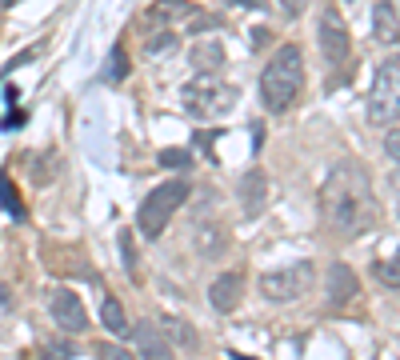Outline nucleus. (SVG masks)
Masks as SVG:
<instances>
[{
	"label": "nucleus",
	"instance_id": "f257e3e1",
	"mask_svg": "<svg viewBox=\"0 0 400 360\" xmlns=\"http://www.w3.org/2000/svg\"><path fill=\"white\" fill-rule=\"evenodd\" d=\"M316 208H320L325 228L344 240L364 237L380 216L377 189L356 160H336L329 168V176L320 180V192H316Z\"/></svg>",
	"mask_w": 400,
	"mask_h": 360
},
{
	"label": "nucleus",
	"instance_id": "f03ea898",
	"mask_svg": "<svg viewBox=\"0 0 400 360\" xmlns=\"http://www.w3.org/2000/svg\"><path fill=\"white\" fill-rule=\"evenodd\" d=\"M301 93H305V52L296 45H281L260 72V104L272 117H281L301 100Z\"/></svg>",
	"mask_w": 400,
	"mask_h": 360
},
{
	"label": "nucleus",
	"instance_id": "7ed1b4c3",
	"mask_svg": "<svg viewBox=\"0 0 400 360\" xmlns=\"http://www.w3.org/2000/svg\"><path fill=\"white\" fill-rule=\"evenodd\" d=\"M316 45H320V56L332 72V84L340 80H353V36H349V24L340 16L336 4H325L320 8V21H316Z\"/></svg>",
	"mask_w": 400,
	"mask_h": 360
},
{
	"label": "nucleus",
	"instance_id": "20e7f679",
	"mask_svg": "<svg viewBox=\"0 0 400 360\" xmlns=\"http://www.w3.org/2000/svg\"><path fill=\"white\" fill-rule=\"evenodd\" d=\"M192 196L189 180H165L161 189H152L137 208V232L144 240H161V232L168 228V220L176 216V208Z\"/></svg>",
	"mask_w": 400,
	"mask_h": 360
},
{
	"label": "nucleus",
	"instance_id": "39448f33",
	"mask_svg": "<svg viewBox=\"0 0 400 360\" xmlns=\"http://www.w3.org/2000/svg\"><path fill=\"white\" fill-rule=\"evenodd\" d=\"M240 93H236L233 84H220L216 76H200V80H192L180 88V104H185V112L196 120H216L224 117V112H233Z\"/></svg>",
	"mask_w": 400,
	"mask_h": 360
},
{
	"label": "nucleus",
	"instance_id": "423d86ee",
	"mask_svg": "<svg viewBox=\"0 0 400 360\" xmlns=\"http://www.w3.org/2000/svg\"><path fill=\"white\" fill-rule=\"evenodd\" d=\"M397 120H400V52L380 60L373 88H368V124L388 128Z\"/></svg>",
	"mask_w": 400,
	"mask_h": 360
},
{
	"label": "nucleus",
	"instance_id": "0eeeda50",
	"mask_svg": "<svg viewBox=\"0 0 400 360\" xmlns=\"http://www.w3.org/2000/svg\"><path fill=\"white\" fill-rule=\"evenodd\" d=\"M316 285V264L312 261H296V264H284V268H272L260 276V296L272 300V304H292L308 296Z\"/></svg>",
	"mask_w": 400,
	"mask_h": 360
},
{
	"label": "nucleus",
	"instance_id": "6e6552de",
	"mask_svg": "<svg viewBox=\"0 0 400 360\" xmlns=\"http://www.w3.org/2000/svg\"><path fill=\"white\" fill-rule=\"evenodd\" d=\"M144 24L148 28H185V32H209V28H220V21L204 12V8H196L192 0H156V4H148L144 8Z\"/></svg>",
	"mask_w": 400,
	"mask_h": 360
},
{
	"label": "nucleus",
	"instance_id": "1a4fd4ad",
	"mask_svg": "<svg viewBox=\"0 0 400 360\" xmlns=\"http://www.w3.org/2000/svg\"><path fill=\"white\" fill-rule=\"evenodd\" d=\"M236 200H240V216L244 220H257L268 208V172L264 168H244L240 180H236Z\"/></svg>",
	"mask_w": 400,
	"mask_h": 360
},
{
	"label": "nucleus",
	"instance_id": "9d476101",
	"mask_svg": "<svg viewBox=\"0 0 400 360\" xmlns=\"http://www.w3.org/2000/svg\"><path fill=\"white\" fill-rule=\"evenodd\" d=\"M228 240H233L228 237V224L220 216H200L192 224V248H196L200 261H220L228 252Z\"/></svg>",
	"mask_w": 400,
	"mask_h": 360
},
{
	"label": "nucleus",
	"instance_id": "9b49d317",
	"mask_svg": "<svg viewBox=\"0 0 400 360\" xmlns=\"http://www.w3.org/2000/svg\"><path fill=\"white\" fill-rule=\"evenodd\" d=\"M48 312H52V320L64 328V333L80 336L84 328H89V312H84V304H80V296L72 292V288H52V296H48Z\"/></svg>",
	"mask_w": 400,
	"mask_h": 360
},
{
	"label": "nucleus",
	"instance_id": "f8f14e48",
	"mask_svg": "<svg viewBox=\"0 0 400 360\" xmlns=\"http://www.w3.org/2000/svg\"><path fill=\"white\" fill-rule=\"evenodd\" d=\"M132 344H137V360H176V348L168 344L165 333L152 320L132 324Z\"/></svg>",
	"mask_w": 400,
	"mask_h": 360
},
{
	"label": "nucleus",
	"instance_id": "ddd939ff",
	"mask_svg": "<svg viewBox=\"0 0 400 360\" xmlns=\"http://www.w3.org/2000/svg\"><path fill=\"white\" fill-rule=\"evenodd\" d=\"M356 292H360V285H356V272L349 268V264H329V285H325V300H329V309H349L356 300Z\"/></svg>",
	"mask_w": 400,
	"mask_h": 360
},
{
	"label": "nucleus",
	"instance_id": "4468645a",
	"mask_svg": "<svg viewBox=\"0 0 400 360\" xmlns=\"http://www.w3.org/2000/svg\"><path fill=\"white\" fill-rule=\"evenodd\" d=\"M240 300H244V276H240V272H220L209 285V304L216 312L240 309Z\"/></svg>",
	"mask_w": 400,
	"mask_h": 360
},
{
	"label": "nucleus",
	"instance_id": "2eb2a0df",
	"mask_svg": "<svg viewBox=\"0 0 400 360\" xmlns=\"http://www.w3.org/2000/svg\"><path fill=\"white\" fill-rule=\"evenodd\" d=\"M189 64L200 76H216V72L224 69V45L220 40H196L189 52Z\"/></svg>",
	"mask_w": 400,
	"mask_h": 360
},
{
	"label": "nucleus",
	"instance_id": "dca6fc26",
	"mask_svg": "<svg viewBox=\"0 0 400 360\" xmlns=\"http://www.w3.org/2000/svg\"><path fill=\"white\" fill-rule=\"evenodd\" d=\"M161 333H165V340L172 344V348H196L200 344V336H196V328H192L189 320H180V316H161V324H156Z\"/></svg>",
	"mask_w": 400,
	"mask_h": 360
},
{
	"label": "nucleus",
	"instance_id": "f3484780",
	"mask_svg": "<svg viewBox=\"0 0 400 360\" xmlns=\"http://www.w3.org/2000/svg\"><path fill=\"white\" fill-rule=\"evenodd\" d=\"M373 24H377V40L380 45H400V24H397V12L388 0H380L373 8Z\"/></svg>",
	"mask_w": 400,
	"mask_h": 360
},
{
	"label": "nucleus",
	"instance_id": "a211bd4d",
	"mask_svg": "<svg viewBox=\"0 0 400 360\" xmlns=\"http://www.w3.org/2000/svg\"><path fill=\"white\" fill-rule=\"evenodd\" d=\"M176 45H180V36H176L172 28H144V56H148V60L168 56Z\"/></svg>",
	"mask_w": 400,
	"mask_h": 360
},
{
	"label": "nucleus",
	"instance_id": "6ab92c4d",
	"mask_svg": "<svg viewBox=\"0 0 400 360\" xmlns=\"http://www.w3.org/2000/svg\"><path fill=\"white\" fill-rule=\"evenodd\" d=\"M100 324L117 336L132 333V328H128V316H124V304H120L117 296H104V304H100Z\"/></svg>",
	"mask_w": 400,
	"mask_h": 360
},
{
	"label": "nucleus",
	"instance_id": "aec40b11",
	"mask_svg": "<svg viewBox=\"0 0 400 360\" xmlns=\"http://www.w3.org/2000/svg\"><path fill=\"white\" fill-rule=\"evenodd\" d=\"M0 204H4V213L12 216V220H24V204H21V196H16V189H12V180L8 176H0Z\"/></svg>",
	"mask_w": 400,
	"mask_h": 360
},
{
	"label": "nucleus",
	"instance_id": "412c9836",
	"mask_svg": "<svg viewBox=\"0 0 400 360\" xmlns=\"http://www.w3.org/2000/svg\"><path fill=\"white\" fill-rule=\"evenodd\" d=\"M156 165L161 168H192V152L189 148H161L156 152Z\"/></svg>",
	"mask_w": 400,
	"mask_h": 360
},
{
	"label": "nucleus",
	"instance_id": "4be33fe9",
	"mask_svg": "<svg viewBox=\"0 0 400 360\" xmlns=\"http://www.w3.org/2000/svg\"><path fill=\"white\" fill-rule=\"evenodd\" d=\"M377 276H380V280H384L388 288H400V248L392 252V256H388V261L377 264Z\"/></svg>",
	"mask_w": 400,
	"mask_h": 360
},
{
	"label": "nucleus",
	"instance_id": "5701e85b",
	"mask_svg": "<svg viewBox=\"0 0 400 360\" xmlns=\"http://www.w3.org/2000/svg\"><path fill=\"white\" fill-rule=\"evenodd\" d=\"M96 360H137L128 348H120L113 340H96Z\"/></svg>",
	"mask_w": 400,
	"mask_h": 360
},
{
	"label": "nucleus",
	"instance_id": "b1692460",
	"mask_svg": "<svg viewBox=\"0 0 400 360\" xmlns=\"http://www.w3.org/2000/svg\"><path fill=\"white\" fill-rule=\"evenodd\" d=\"M124 69H128V64H124V48H113V56H108V69H104V76H108V80H124Z\"/></svg>",
	"mask_w": 400,
	"mask_h": 360
},
{
	"label": "nucleus",
	"instance_id": "393cba45",
	"mask_svg": "<svg viewBox=\"0 0 400 360\" xmlns=\"http://www.w3.org/2000/svg\"><path fill=\"white\" fill-rule=\"evenodd\" d=\"M72 357H76L72 344H45L40 348V360H72Z\"/></svg>",
	"mask_w": 400,
	"mask_h": 360
},
{
	"label": "nucleus",
	"instance_id": "a878e982",
	"mask_svg": "<svg viewBox=\"0 0 400 360\" xmlns=\"http://www.w3.org/2000/svg\"><path fill=\"white\" fill-rule=\"evenodd\" d=\"M384 148H388V156L400 165V128H388L384 132Z\"/></svg>",
	"mask_w": 400,
	"mask_h": 360
},
{
	"label": "nucleus",
	"instance_id": "bb28decb",
	"mask_svg": "<svg viewBox=\"0 0 400 360\" xmlns=\"http://www.w3.org/2000/svg\"><path fill=\"white\" fill-rule=\"evenodd\" d=\"M277 4H281L284 16H301V12L308 8V0H277Z\"/></svg>",
	"mask_w": 400,
	"mask_h": 360
},
{
	"label": "nucleus",
	"instance_id": "cd10ccee",
	"mask_svg": "<svg viewBox=\"0 0 400 360\" xmlns=\"http://www.w3.org/2000/svg\"><path fill=\"white\" fill-rule=\"evenodd\" d=\"M216 136H220V132H196V144L204 148V156H209V160H216V156H212V144H216Z\"/></svg>",
	"mask_w": 400,
	"mask_h": 360
},
{
	"label": "nucleus",
	"instance_id": "c85d7f7f",
	"mask_svg": "<svg viewBox=\"0 0 400 360\" xmlns=\"http://www.w3.org/2000/svg\"><path fill=\"white\" fill-rule=\"evenodd\" d=\"M8 309H12V292H8V285H4V280H0V316H4Z\"/></svg>",
	"mask_w": 400,
	"mask_h": 360
},
{
	"label": "nucleus",
	"instance_id": "c756f323",
	"mask_svg": "<svg viewBox=\"0 0 400 360\" xmlns=\"http://www.w3.org/2000/svg\"><path fill=\"white\" fill-rule=\"evenodd\" d=\"M228 4H240V8H257V12L264 8V0H228Z\"/></svg>",
	"mask_w": 400,
	"mask_h": 360
},
{
	"label": "nucleus",
	"instance_id": "7c9ffc66",
	"mask_svg": "<svg viewBox=\"0 0 400 360\" xmlns=\"http://www.w3.org/2000/svg\"><path fill=\"white\" fill-rule=\"evenodd\" d=\"M392 196H397V216H400V172L392 176Z\"/></svg>",
	"mask_w": 400,
	"mask_h": 360
},
{
	"label": "nucleus",
	"instance_id": "2f4dec72",
	"mask_svg": "<svg viewBox=\"0 0 400 360\" xmlns=\"http://www.w3.org/2000/svg\"><path fill=\"white\" fill-rule=\"evenodd\" d=\"M349 4H356V0H349Z\"/></svg>",
	"mask_w": 400,
	"mask_h": 360
}]
</instances>
